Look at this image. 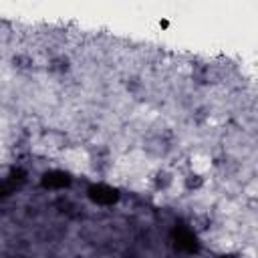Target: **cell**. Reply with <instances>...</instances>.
Returning a JSON list of instances; mask_svg holds the SVG:
<instances>
[{"label": "cell", "mask_w": 258, "mask_h": 258, "mask_svg": "<svg viewBox=\"0 0 258 258\" xmlns=\"http://www.w3.org/2000/svg\"><path fill=\"white\" fill-rule=\"evenodd\" d=\"M189 171L191 173H198V175H206L208 171H210V167H212V157L208 155V153H202V151H198V153H194L191 157H189Z\"/></svg>", "instance_id": "6da1fadb"}, {"label": "cell", "mask_w": 258, "mask_h": 258, "mask_svg": "<svg viewBox=\"0 0 258 258\" xmlns=\"http://www.w3.org/2000/svg\"><path fill=\"white\" fill-rule=\"evenodd\" d=\"M8 36H10V26L0 20V40H4V38H8Z\"/></svg>", "instance_id": "7a4b0ae2"}]
</instances>
